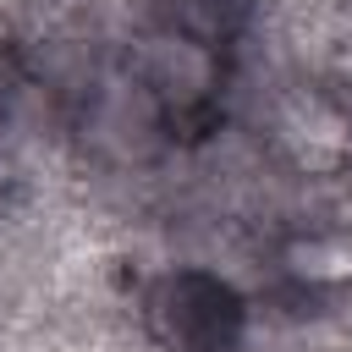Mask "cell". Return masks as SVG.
Here are the masks:
<instances>
[{
    "label": "cell",
    "instance_id": "obj_1",
    "mask_svg": "<svg viewBox=\"0 0 352 352\" xmlns=\"http://www.w3.org/2000/svg\"><path fill=\"white\" fill-rule=\"evenodd\" d=\"M148 330L170 346V352H231L242 336V302L226 280L204 275V270H176L165 275L148 302Z\"/></svg>",
    "mask_w": 352,
    "mask_h": 352
},
{
    "label": "cell",
    "instance_id": "obj_2",
    "mask_svg": "<svg viewBox=\"0 0 352 352\" xmlns=\"http://www.w3.org/2000/svg\"><path fill=\"white\" fill-rule=\"evenodd\" d=\"M132 77L154 94V104L176 121L209 110L214 88H220V55L209 38L176 28V22H160L154 33H143L138 44V60H132Z\"/></svg>",
    "mask_w": 352,
    "mask_h": 352
},
{
    "label": "cell",
    "instance_id": "obj_3",
    "mask_svg": "<svg viewBox=\"0 0 352 352\" xmlns=\"http://www.w3.org/2000/svg\"><path fill=\"white\" fill-rule=\"evenodd\" d=\"M165 126H170V116L154 104V94H148L132 72L99 82L94 99H88V110H82V132L94 138V148L110 154V160H121V165L148 160V154L160 148Z\"/></svg>",
    "mask_w": 352,
    "mask_h": 352
},
{
    "label": "cell",
    "instance_id": "obj_4",
    "mask_svg": "<svg viewBox=\"0 0 352 352\" xmlns=\"http://www.w3.org/2000/svg\"><path fill=\"white\" fill-rule=\"evenodd\" d=\"M280 132L297 148L302 165H330L346 154V121L324 104V99H292L280 110Z\"/></svg>",
    "mask_w": 352,
    "mask_h": 352
},
{
    "label": "cell",
    "instance_id": "obj_5",
    "mask_svg": "<svg viewBox=\"0 0 352 352\" xmlns=\"http://www.w3.org/2000/svg\"><path fill=\"white\" fill-rule=\"evenodd\" d=\"M286 270L308 286H336L352 280V242L346 236H297L286 248Z\"/></svg>",
    "mask_w": 352,
    "mask_h": 352
}]
</instances>
